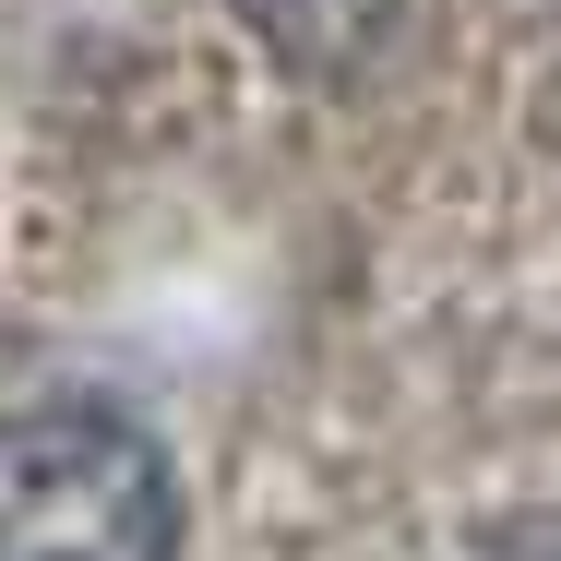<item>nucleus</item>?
Instances as JSON below:
<instances>
[{
    "label": "nucleus",
    "mask_w": 561,
    "mask_h": 561,
    "mask_svg": "<svg viewBox=\"0 0 561 561\" xmlns=\"http://www.w3.org/2000/svg\"><path fill=\"white\" fill-rule=\"evenodd\" d=\"M180 490L119 407H12L0 419V561H168Z\"/></svg>",
    "instance_id": "nucleus-1"
},
{
    "label": "nucleus",
    "mask_w": 561,
    "mask_h": 561,
    "mask_svg": "<svg viewBox=\"0 0 561 561\" xmlns=\"http://www.w3.org/2000/svg\"><path fill=\"white\" fill-rule=\"evenodd\" d=\"M299 72H370L407 36V0H239Z\"/></svg>",
    "instance_id": "nucleus-2"
}]
</instances>
